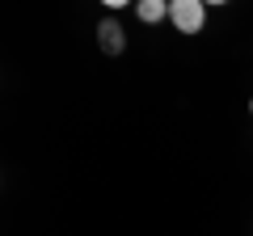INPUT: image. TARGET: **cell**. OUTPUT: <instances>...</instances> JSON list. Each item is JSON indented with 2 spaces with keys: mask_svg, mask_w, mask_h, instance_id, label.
I'll return each instance as SVG.
<instances>
[{
  "mask_svg": "<svg viewBox=\"0 0 253 236\" xmlns=\"http://www.w3.org/2000/svg\"><path fill=\"white\" fill-rule=\"evenodd\" d=\"M169 21L177 26V34H199V30L207 26V4H203V0H173Z\"/></svg>",
  "mask_w": 253,
  "mask_h": 236,
  "instance_id": "cell-1",
  "label": "cell"
},
{
  "mask_svg": "<svg viewBox=\"0 0 253 236\" xmlns=\"http://www.w3.org/2000/svg\"><path fill=\"white\" fill-rule=\"evenodd\" d=\"M97 46H101L106 55H123V51H126V30L118 26L114 17H106V21L97 26Z\"/></svg>",
  "mask_w": 253,
  "mask_h": 236,
  "instance_id": "cell-2",
  "label": "cell"
},
{
  "mask_svg": "<svg viewBox=\"0 0 253 236\" xmlns=\"http://www.w3.org/2000/svg\"><path fill=\"white\" fill-rule=\"evenodd\" d=\"M135 17L148 21V26H156V21L169 17V4H165V0H139V4H135Z\"/></svg>",
  "mask_w": 253,
  "mask_h": 236,
  "instance_id": "cell-3",
  "label": "cell"
},
{
  "mask_svg": "<svg viewBox=\"0 0 253 236\" xmlns=\"http://www.w3.org/2000/svg\"><path fill=\"white\" fill-rule=\"evenodd\" d=\"M249 110H253V101H249Z\"/></svg>",
  "mask_w": 253,
  "mask_h": 236,
  "instance_id": "cell-4",
  "label": "cell"
}]
</instances>
